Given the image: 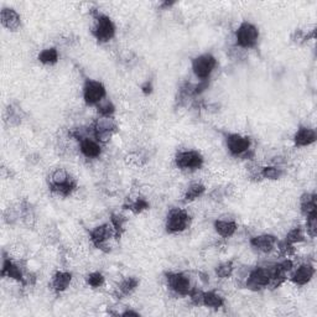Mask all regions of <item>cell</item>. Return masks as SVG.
Returning a JSON list of instances; mask_svg holds the SVG:
<instances>
[{
	"label": "cell",
	"mask_w": 317,
	"mask_h": 317,
	"mask_svg": "<svg viewBox=\"0 0 317 317\" xmlns=\"http://www.w3.org/2000/svg\"><path fill=\"white\" fill-rule=\"evenodd\" d=\"M50 187L61 196H68L76 187V181L65 170H56L51 176Z\"/></svg>",
	"instance_id": "cell-1"
},
{
	"label": "cell",
	"mask_w": 317,
	"mask_h": 317,
	"mask_svg": "<svg viewBox=\"0 0 317 317\" xmlns=\"http://www.w3.org/2000/svg\"><path fill=\"white\" fill-rule=\"evenodd\" d=\"M258 37H259V31L257 27L250 23H243L238 27L237 32H235V40H237V45L241 46L242 49H250L254 47L258 43Z\"/></svg>",
	"instance_id": "cell-2"
},
{
	"label": "cell",
	"mask_w": 317,
	"mask_h": 317,
	"mask_svg": "<svg viewBox=\"0 0 317 317\" xmlns=\"http://www.w3.org/2000/svg\"><path fill=\"white\" fill-rule=\"evenodd\" d=\"M217 66L216 58L210 54L201 55V56L196 57L192 61V71L196 74L197 78L201 81H206L212 73L213 69Z\"/></svg>",
	"instance_id": "cell-3"
},
{
	"label": "cell",
	"mask_w": 317,
	"mask_h": 317,
	"mask_svg": "<svg viewBox=\"0 0 317 317\" xmlns=\"http://www.w3.org/2000/svg\"><path fill=\"white\" fill-rule=\"evenodd\" d=\"M190 224V216L187 212L180 208H175L170 211L168 219H166V230L169 233L182 232Z\"/></svg>",
	"instance_id": "cell-4"
},
{
	"label": "cell",
	"mask_w": 317,
	"mask_h": 317,
	"mask_svg": "<svg viewBox=\"0 0 317 317\" xmlns=\"http://www.w3.org/2000/svg\"><path fill=\"white\" fill-rule=\"evenodd\" d=\"M93 35L101 43L109 41L115 35V26H114L113 21L108 16L99 15L98 19H97L96 27L93 30Z\"/></svg>",
	"instance_id": "cell-5"
},
{
	"label": "cell",
	"mask_w": 317,
	"mask_h": 317,
	"mask_svg": "<svg viewBox=\"0 0 317 317\" xmlns=\"http://www.w3.org/2000/svg\"><path fill=\"white\" fill-rule=\"evenodd\" d=\"M175 161H176V165L183 170H196V169L201 168L202 164H204V158H202L201 154L193 151V150L179 152Z\"/></svg>",
	"instance_id": "cell-6"
},
{
	"label": "cell",
	"mask_w": 317,
	"mask_h": 317,
	"mask_svg": "<svg viewBox=\"0 0 317 317\" xmlns=\"http://www.w3.org/2000/svg\"><path fill=\"white\" fill-rule=\"evenodd\" d=\"M105 97V88L101 82L97 81H87L83 88V98L87 104H98Z\"/></svg>",
	"instance_id": "cell-7"
},
{
	"label": "cell",
	"mask_w": 317,
	"mask_h": 317,
	"mask_svg": "<svg viewBox=\"0 0 317 317\" xmlns=\"http://www.w3.org/2000/svg\"><path fill=\"white\" fill-rule=\"evenodd\" d=\"M166 279H168L169 288H170L172 291H175V293L179 295H182V296L190 295L191 293L190 279H188L185 274H181V272H170V274H168V278H166Z\"/></svg>",
	"instance_id": "cell-8"
},
{
	"label": "cell",
	"mask_w": 317,
	"mask_h": 317,
	"mask_svg": "<svg viewBox=\"0 0 317 317\" xmlns=\"http://www.w3.org/2000/svg\"><path fill=\"white\" fill-rule=\"evenodd\" d=\"M269 284H270V270L264 268L254 269L247 279V288L252 290L268 288Z\"/></svg>",
	"instance_id": "cell-9"
},
{
	"label": "cell",
	"mask_w": 317,
	"mask_h": 317,
	"mask_svg": "<svg viewBox=\"0 0 317 317\" xmlns=\"http://www.w3.org/2000/svg\"><path fill=\"white\" fill-rule=\"evenodd\" d=\"M227 147L232 155H243L249 150L250 139L239 134H230L227 136Z\"/></svg>",
	"instance_id": "cell-10"
},
{
	"label": "cell",
	"mask_w": 317,
	"mask_h": 317,
	"mask_svg": "<svg viewBox=\"0 0 317 317\" xmlns=\"http://www.w3.org/2000/svg\"><path fill=\"white\" fill-rule=\"evenodd\" d=\"M313 274H315V268L310 264H304V265L299 266L295 270V272L291 276V280L296 284V285H305L312 279Z\"/></svg>",
	"instance_id": "cell-11"
},
{
	"label": "cell",
	"mask_w": 317,
	"mask_h": 317,
	"mask_svg": "<svg viewBox=\"0 0 317 317\" xmlns=\"http://www.w3.org/2000/svg\"><path fill=\"white\" fill-rule=\"evenodd\" d=\"M2 24L3 26L7 27V29L12 30V31H15V30L19 29L20 26V16L19 14L13 9H3L2 10Z\"/></svg>",
	"instance_id": "cell-12"
},
{
	"label": "cell",
	"mask_w": 317,
	"mask_h": 317,
	"mask_svg": "<svg viewBox=\"0 0 317 317\" xmlns=\"http://www.w3.org/2000/svg\"><path fill=\"white\" fill-rule=\"evenodd\" d=\"M275 243H276V238L274 235H259V237H255L250 241V244L254 249L259 250V252L268 253L274 248Z\"/></svg>",
	"instance_id": "cell-13"
},
{
	"label": "cell",
	"mask_w": 317,
	"mask_h": 317,
	"mask_svg": "<svg viewBox=\"0 0 317 317\" xmlns=\"http://www.w3.org/2000/svg\"><path fill=\"white\" fill-rule=\"evenodd\" d=\"M81 151L86 157L96 158L101 155L102 147L96 140L90 138H85L81 140Z\"/></svg>",
	"instance_id": "cell-14"
},
{
	"label": "cell",
	"mask_w": 317,
	"mask_h": 317,
	"mask_svg": "<svg viewBox=\"0 0 317 317\" xmlns=\"http://www.w3.org/2000/svg\"><path fill=\"white\" fill-rule=\"evenodd\" d=\"M295 144L297 146H307L315 143L316 133L310 128H300L295 134Z\"/></svg>",
	"instance_id": "cell-15"
},
{
	"label": "cell",
	"mask_w": 317,
	"mask_h": 317,
	"mask_svg": "<svg viewBox=\"0 0 317 317\" xmlns=\"http://www.w3.org/2000/svg\"><path fill=\"white\" fill-rule=\"evenodd\" d=\"M109 235H110L109 227L108 226L97 227L91 232V241L93 242V244L97 248L103 249V247H104L105 242H107Z\"/></svg>",
	"instance_id": "cell-16"
},
{
	"label": "cell",
	"mask_w": 317,
	"mask_h": 317,
	"mask_svg": "<svg viewBox=\"0 0 317 317\" xmlns=\"http://www.w3.org/2000/svg\"><path fill=\"white\" fill-rule=\"evenodd\" d=\"M2 275L3 276L12 278L14 280H18V282H24V275L20 268L16 264H14L10 259H5L4 263H3Z\"/></svg>",
	"instance_id": "cell-17"
},
{
	"label": "cell",
	"mask_w": 317,
	"mask_h": 317,
	"mask_svg": "<svg viewBox=\"0 0 317 317\" xmlns=\"http://www.w3.org/2000/svg\"><path fill=\"white\" fill-rule=\"evenodd\" d=\"M72 280V275L67 271H57L55 274L54 279H52V288L61 293V291H65L68 288L69 283Z\"/></svg>",
	"instance_id": "cell-18"
},
{
	"label": "cell",
	"mask_w": 317,
	"mask_h": 317,
	"mask_svg": "<svg viewBox=\"0 0 317 317\" xmlns=\"http://www.w3.org/2000/svg\"><path fill=\"white\" fill-rule=\"evenodd\" d=\"M215 228L219 235L228 238L232 237L235 233V230H237V223L233 221H222V219H219V221H216Z\"/></svg>",
	"instance_id": "cell-19"
},
{
	"label": "cell",
	"mask_w": 317,
	"mask_h": 317,
	"mask_svg": "<svg viewBox=\"0 0 317 317\" xmlns=\"http://www.w3.org/2000/svg\"><path fill=\"white\" fill-rule=\"evenodd\" d=\"M301 211L306 217L317 215L316 212V194H305L301 200Z\"/></svg>",
	"instance_id": "cell-20"
},
{
	"label": "cell",
	"mask_w": 317,
	"mask_h": 317,
	"mask_svg": "<svg viewBox=\"0 0 317 317\" xmlns=\"http://www.w3.org/2000/svg\"><path fill=\"white\" fill-rule=\"evenodd\" d=\"M202 305L207 306L211 308H219L224 305L223 297L219 296L218 294L210 291V293H204V300H202Z\"/></svg>",
	"instance_id": "cell-21"
},
{
	"label": "cell",
	"mask_w": 317,
	"mask_h": 317,
	"mask_svg": "<svg viewBox=\"0 0 317 317\" xmlns=\"http://www.w3.org/2000/svg\"><path fill=\"white\" fill-rule=\"evenodd\" d=\"M58 60V52L56 49H45L38 55V61L45 65H54Z\"/></svg>",
	"instance_id": "cell-22"
},
{
	"label": "cell",
	"mask_w": 317,
	"mask_h": 317,
	"mask_svg": "<svg viewBox=\"0 0 317 317\" xmlns=\"http://www.w3.org/2000/svg\"><path fill=\"white\" fill-rule=\"evenodd\" d=\"M139 282L136 278H127V279L123 280L121 285H119L118 288L119 294H121L122 296H127V295H129L130 293H133V291L135 290Z\"/></svg>",
	"instance_id": "cell-23"
},
{
	"label": "cell",
	"mask_w": 317,
	"mask_h": 317,
	"mask_svg": "<svg viewBox=\"0 0 317 317\" xmlns=\"http://www.w3.org/2000/svg\"><path fill=\"white\" fill-rule=\"evenodd\" d=\"M204 192H205V186L201 185V183H194V185L190 186L188 190L186 191L185 201H187V202L193 201V200L199 199L200 196H202V193Z\"/></svg>",
	"instance_id": "cell-24"
},
{
	"label": "cell",
	"mask_w": 317,
	"mask_h": 317,
	"mask_svg": "<svg viewBox=\"0 0 317 317\" xmlns=\"http://www.w3.org/2000/svg\"><path fill=\"white\" fill-rule=\"evenodd\" d=\"M233 264H232V261H226V263H222L221 265H218L217 266V269H216V274L218 275L219 278H228V276H230V275H232V272H233Z\"/></svg>",
	"instance_id": "cell-25"
},
{
	"label": "cell",
	"mask_w": 317,
	"mask_h": 317,
	"mask_svg": "<svg viewBox=\"0 0 317 317\" xmlns=\"http://www.w3.org/2000/svg\"><path fill=\"white\" fill-rule=\"evenodd\" d=\"M261 176L264 179H269V180H278L280 176H282V170L278 168H264L261 170Z\"/></svg>",
	"instance_id": "cell-26"
},
{
	"label": "cell",
	"mask_w": 317,
	"mask_h": 317,
	"mask_svg": "<svg viewBox=\"0 0 317 317\" xmlns=\"http://www.w3.org/2000/svg\"><path fill=\"white\" fill-rule=\"evenodd\" d=\"M87 283L92 288H99L104 283V276L101 272H92L87 276Z\"/></svg>",
	"instance_id": "cell-27"
},
{
	"label": "cell",
	"mask_w": 317,
	"mask_h": 317,
	"mask_svg": "<svg viewBox=\"0 0 317 317\" xmlns=\"http://www.w3.org/2000/svg\"><path fill=\"white\" fill-rule=\"evenodd\" d=\"M304 241V234H302L301 229L300 228H294L289 232L288 237H286V242L290 244L297 243V242H302Z\"/></svg>",
	"instance_id": "cell-28"
},
{
	"label": "cell",
	"mask_w": 317,
	"mask_h": 317,
	"mask_svg": "<svg viewBox=\"0 0 317 317\" xmlns=\"http://www.w3.org/2000/svg\"><path fill=\"white\" fill-rule=\"evenodd\" d=\"M124 223H125L124 217H122V216H119V215H113L112 216V224H113V227H114L113 229L115 230L116 235L121 234L122 230L124 229V228H123Z\"/></svg>",
	"instance_id": "cell-29"
},
{
	"label": "cell",
	"mask_w": 317,
	"mask_h": 317,
	"mask_svg": "<svg viewBox=\"0 0 317 317\" xmlns=\"http://www.w3.org/2000/svg\"><path fill=\"white\" fill-rule=\"evenodd\" d=\"M98 113L101 114L102 116L109 118V116L114 113V105L110 102H105V103H103V104H99Z\"/></svg>",
	"instance_id": "cell-30"
},
{
	"label": "cell",
	"mask_w": 317,
	"mask_h": 317,
	"mask_svg": "<svg viewBox=\"0 0 317 317\" xmlns=\"http://www.w3.org/2000/svg\"><path fill=\"white\" fill-rule=\"evenodd\" d=\"M147 207H149V204H147L145 200H143V199L136 200L134 204L129 205V210H132L134 213H140L141 211L146 210Z\"/></svg>",
	"instance_id": "cell-31"
},
{
	"label": "cell",
	"mask_w": 317,
	"mask_h": 317,
	"mask_svg": "<svg viewBox=\"0 0 317 317\" xmlns=\"http://www.w3.org/2000/svg\"><path fill=\"white\" fill-rule=\"evenodd\" d=\"M316 217L317 215H312V216H308L307 217V233L311 235V237H316V230H317V222H316Z\"/></svg>",
	"instance_id": "cell-32"
},
{
	"label": "cell",
	"mask_w": 317,
	"mask_h": 317,
	"mask_svg": "<svg viewBox=\"0 0 317 317\" xmlns=\"http://www.w3.org/2000/svg\"><path fill=\"white\" fill-rule=\"evenodd\" d=\"M151 90H152V87H151V85H150V83H146V85H144L143 86V92L144 93H150V92H151Z\"/></svg>",
	"instance_id": "cell-33"
}]
</instances>
